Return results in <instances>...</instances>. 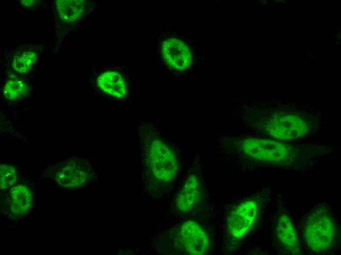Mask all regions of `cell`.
<instances>
[{
    "instance_id": "obj_13",
    "label": "cell",
    "mask_w": 341,
    "mask_h": 255,
    "mask_svg": "<svg viewBox=\"0 0 341 255\" xmlns=\"http://www.w3.org/2000/svg\"><path fill=\"white\" fill-rule=\"evenodd\" d=\"M92 2L84 0H59L55 2L57 15L63 23L74 24L92 10Z\"/></svg>"
},
{
    "instance_id": "obj_17",
    "label": "cell",
    "mask_w": 341,
    "mask_h": 255,
    "mask_svg": "<svg viewBox=\"0 0 341 255\" xmlns=\"http://www.w3.org/2000/svg\"><path fill=\"white\" fill-rule=\"evenodd\" d=\"M37 3L36 0H22L21 3L25 7H31L33 6H35Z\"/></svg>"
},
{
    "instance_id": "obj_10",
    "label": "cell",
    "mask_w": 341,
    "mask_h": 255,
    "mask_svg": "<svg viewBox=\"0 0 341 255\" xmlns=\"http://www.w3.org/2000/svg\"><path fill=\"white\" fill-rule=\"evenodd\" d=\"M94 83L100 92L115 101L127 102L132 96V79L123 64L99 72L95 77Z\"/></svg>"
},
{
    "instance_id": "obj_12",
    "label": "cell",
    "mask_w": 341,
    "mask_h": 255,
    "mask_svg": "<svg viewBox=\"0 0 341 255\" xmlns=\"http://www.w3.org/2000/svg\"><path fill=\"white\" fill-rule=\"evenodd\" d=\"M274 231L276 241L285 253L291 255L301 254L297 233L287 213H281L277 217Z\"/></svg>"
},
{
    "instance_id": "obj_3",
    "label": "cell",
    "mask_w": 341,
    "mask_h": 255,
    "mask_svg": "<svg viewBox=\"0 0 341 255\" xmlns=\"http://www.w3.org/2000/svg\"><path fill=\"white\" fill-rule=\"evenodd\" d=\"M263 192L243 199L230 206L224 220V242L235 249L254 229L262 213L265 197Z\"/></svg>"
},
{
    "instance_id": "obj_5",
    "label": "cell",
    "mask_w": 341,
    "mask_h": 255,
    "mask_svg": "<svg viewBox=\"0 0 341 255\" xmlns=\"http://www.w3.org/2000/svg\"><path fill=\"white\" fill-rule=\"evenodd\" d=\"M201 162L196 160L190 167L172 201V207L177 214L184 216L197 214L204 208L206 196Z\"/></svg>"
},
{
    "instance_id": "obj_6",
    "label": "cell",
    "mask_w": 341,
    "mask_h": 255,
    "mask_svg": "<svg viewBox=\"0 0 341 255\" xmlns=\"http://www.w3.org/2000/svg\"><path fill=\"white\" fill-rule=\"evenodd\" d=\"M261 132L280 140H290L306 136L312 129L311 122L299 114L277 112L251 120Z\"/></svg>"
},
{
    "instance_id": "obj_11",
    "label": "cell",
    "mask_w": 341,
    "mask_h": 255,
    "mask_svg": "<svg viewBox=\"0 0 341 255\" xmlns=\"http://www.w3.org/2000/svg\"><path fill=\"white\" fill-rule=\"evenodd\" d=\"M4 210L11 218H21L27 214L33 204V193L24 184L12 187L3 201Z\"/></svg>"
},
{
    "instance_id": "obj_14",
    "label": "cell",
    "mask_w": 341,
    "mask_h": 255,
    "mask_svg": "<svg viewBox=\"0 0 341 255\" xmlns=\"http://www.w3.org/2000/svg\"><path fill=\"white\" fill-rule=\"evenodd\" d=\"M39 52L35 46H23L13 56L11 68L15 72L20 74L27 73L36 62Z\"/></svg>"
},
{
    "instance_id": "obj_15",
    "label": "cell",
    "mask_w": 341,
    "mask_h": 255,
    "mask_svg": "<svg viewBox=\"0 0 341 255\" xmlns=\"http://www.w3.org/2000/svg\"><path fill=\"white\" fill-rule=\"evenodd\" d=\"M27 83L18 78L7 80L3 87V94L8 100L15 101L24 98L28 93Z\"/></svg>"
},
{
    "instance_id": "obj_8",
    "label": "cell",
    "mask_w": 341,
    "mask_h": 255,
    "mask_svg": "<svg viewBox=\"0 0 341 255\" xmlns=\"http://www.w3.org/2000/svg\"><path fill=\"white\" fill-rule=\"evenodd\" d=\"M44 173L58 186L67 190L81 188L97 177L96 170L88 160L74 157L48 167Z\"/></svg>"
},
{
    "instance_id": "obj_9",
    "label": "cell",
    "mask_w": 341,
    "mask_h": 255,
    "mask_svg": "<svg viewBox=\"0 0 341 255\" xmlns=\"http://www.w3.org/2000/svg\"><path fill=\"white\" fill-rule=\"evenodd\" d=\"M158 53L164 66L174 75H183L191 67V49L183 39L177 35L161 37L158 43Z\"/></svg>"
},
{
    "instance_id": "obj_2",
    "label": "cell",
    "mask_w": 341,
    "mask_h": 255,
    "mask_svg": "<svg viewBox=\"0 0 341 255\" xmlns=\"http://www.w3.org/2000/svg\"><path fill=\"white\" fill-rule=\"evenodd\" d=\"M220 150L235 153L251 164L283 166L293 163L296 151L290 145L275 140L256 136L224 138Z\"/></svg>"
},
{
    "instance_id": "obj_7",
    "label": "cell",
    "mask_w": 341,
    "mask_h": 255,
    "mask_svg": "<svg viewBox=\"0 0 341 255\" xmlns=\"http://www.w3.org/2000/svg\"><path fill=\"white\" fill-rule=\"evenodd\" d=\"M170 243L181 255H205L211 253L212 241L208 231L199 222L186 219L169 234Z\"/></svg>"
},
{
    "instance_id": "obj_4",
    "label": "cell",
    "mask_w": 341,
    "mask_h": 255,
    "mask_svg": "<svg viewBox=\"0 0 341 255\" xmlns=\"http://www.w3.org/2000/svg\"><path fill=\"white\" fill-rule=\"evenodd\" d=\"M302 235L305 246L312 253L321 254L333 249L338 230L330 208L324 204L313 208L304 220Z\"/></svg>"
},
{
    "instance_id": "obj_1",
    "label": "cell",
    "mask_w": 341,
    "mask_h": 255,
    "mask_svg": "<svg viewBox=\"0 0 341 255\" xmlns=\"http://www.w3.org/2000/svg\"><path fill=\"white\" fill-rule=\"evenodd\" d=\"M137 136L143 182L150 194L160 198L170 191L179 177L178 154L155 125L145 120L138 124Z\"/></svg>"
},
{
    "instance_id": "obj_16",
    "label": "cell",
    "mask_w": 341,
    "mask_h": 255,
    "mask_svg": "<svg viewBox=\"0 0 341 255\" xmlns=\"http://www.w3.org/2000/svg\"><path fill=\"white\" fill-rule=\"evenodd\" d=\"M0 188L4 190L14 185L17 181L15 168L8 164H1L0 167Z\"/></svg>"
}]
</instances>
